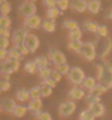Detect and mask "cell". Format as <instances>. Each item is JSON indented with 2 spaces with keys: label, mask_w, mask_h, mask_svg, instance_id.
<instances>
[{
  "label": "cell",
  "mask_w": 112,
  "mask_h": 120,
  "mask_svg": "<svg viewBox=\"0 0 112 120\" xmlns=\"http://www.w3.org/2000/svg\"><path fill=\"white\" fill-rule=\"evenodd\" d=\"M51 73H52V69L50 68V67H46V68L42 69V71H40V76L42 79H47V78H50L51 77Z\"/></svg>",
  "instance_id": "obj_39"
},
{
  "label": "cell",
  "mask_w": 112,
  "mask_h": 120,
  "mask_svg": "<svg viewBox=\"0 0 112 120\" xmlns=\"http://www.w3.org/2000/svg\"><path fill=\"white\" fill-rule=\"evenodd\" d=\"M83 26L87 31H90V32H98V24L94 23V22H91V21H86L83 23Z\"/></svg>",
  "instance_id": "obj_31"
},
{
  "label": "cell",
  "mask_w": 112,
  "mask_h": 120,
  "mask_svg": "<svg viewBox=\"0 0 112 120\" xmlns=\"http://www.w3.org/2000/svg\"><path fill=\"white\" fill-rule=\"evenodd\" d=\"M69 4H70V1H69V0H57L56 7H57L59 10L64 11V10H67V9H68Z\"/></svg>",
  "instance_id": "obj_32"
},
{
  "label": "cell",
  "mask_w": 112,
  "mask_h": 120,
  "mask_svg": "<svg viewBox=\"0 0 112 120\" xmlns=\"http://www.w3.org/2000/svg\"><path fill=\"white\" fill-rule=\"evenodd\" d=\"M43 2H44V4L48 8V9H51V8L56 7V2H57V0H43Z\"/></svg>",
  "instance_id": "obj_47"
},
{
  "label": "cell",
  "mask_w": 112,
  "mask_h": 120,
  "mask_svg": "<svg viewBox=\"0 0 112 120\" xmlns=\"http://www.w3.org/2000/svg\"><path fill=\"white\" fill-rule=\"evenodd\" d=\"M98 84L107 88L112 87V66L109 64H98Z\"/></svg>",
  "instance_id": "obj_1"
},
{
  "label": "cell",
  "mask_w": 112,
  "mask_h": 120,
  "mask_svg": "<svg viewBox=\"0 0 112 120\" xmlns=\"http://www.w3.org/2000/svg\"><path fill=\"white\" fill-rule=\"evenodd\" d=\"M83 42L80 40L78 41H70L68 44V47L70 50H72L74 52H77V53H80V50H81V46H83Z\"/></svg>",
  "instance_id": "obj_23"
},
{
  "label": "cell",
  "mask_w": 112,
  "mask_h": 120,
  "mask_svg": "<svg viewBox=\"0 0 112 120\" xmlns=\"http://www.w3.org/2000/svg\"><path fill=\"white\" fill-rule=\"evenodd\" d=\"M109 18H110V19H111V20H112V11H111V12H110V15H109Z\"/></svg>",
  "instance_id": "obj_51"
},
{
  "label": "cell",
  "mask_w": 112,
  "mask_h": 120,
  "mask_svg": "<svg viewBox=\"0 0 112 120\" xmlns=\"http://www.w3.org/2000/svg\"><path fill=\"white\" fill-rule=\"evenodd\" d=\"M10 26H11V19L8 15H1L0 17V26L8 29Z\"/></svg>",
  "instance_id": "obj_35"
},
{
  "label": "cell",
  "mask_w": 112,
  "mask_h": 120,
  "mask_svg": "<svg viewBox=\"0 0 112 120\" xmlns=\"http://www.w3.org/2000/svg\"><path fill=\"white\" fill-rule=\"evenodd\" d=\"M28 34H29V33H28V31H26L25 29L15 30L14 32L12 33V41H13L14 46L24 44V41H25V38Z\"/></svg>",
  "instance_id": "obj_10"
},
{
  "label": "cell",
  "mask_w": 112,
  "mask_h": 120,
  "mask_svg": "<svg viewBox=\"0 0 112 120\" xmlns=\"http://www.w3.org/2000/svg\"><path fill=\"white\" fill-rule=\"evenodd\" d=\"M17 50H18L20 53H21L22 55H26V54H29L30 51H29V49L24 45V44H21V45H17V46H14Z\"/></svg>",
  "instance_id": "obj_43"
},
{
  "label": "cell",
  "mask_w": 112,
  "mask_h": 120,
  "mask_svg": "<svg viewBox=\"0 0 112 120\" xmlns=\"http://www.w3.org/2000/svg\"><path fill=\"white\" fill-rule=\"evenodd\" d=\"M0 35H1V37H4V38H9L10 37V31H9V29H7V28H1V29H0Z\"/></svg>",
  "instance_id": "obj_49"
},
{
  "label": "cell",
  "mask_w": 112,
  "mask_h": 120,
  "mask_svg": "<svg viewBox=\"0 0 112 120\" xmlns=\"http://www.w3.org/2000/svg\"><path fill=\"white\" fill-rule=\"evenodd\" d=\"M36 66H37V69L39 71H42V69L46 68L47 65H48V60H47L45 56H40L35 60Z\"/></svg>",
  "instance_id": "obj_21"
},
{
  "label": "cell",
  "mask_w": 112,
  "mask_h": 120,
  "mask_svg": "<svg viewBox=\"0 0 112 120\" xmlns=\"http://www.w3.org/2000/svg\"><path fill=\"white\" fill-rule=\"evenodd\" d=\"M0 46H1V49H7L9 46V39L4 37L0 38Z\"/></svg>",
  "instance_id": "obj_45"
},
{
  "label": "cell",
  "mask_w": 112,
  "mask_h": 120,
  "mask_svg": "<svg viewBox=\"0 0 112 120\" xmlns=\"http://www.w3.org/2000/svg\"><path fill=\"white\" fill-rule=\"evenodd\" d=\"M50 78H52V79L54 80V82H59V80L61 79V74L58 72L57 69H52V73H51V77Z\"/></svg>",
  "instance_id": "obj_41"
},
{
  "label": "cell",
  "mask_w": 112,
  "mask_h": 120,
  "mask_svg": "<svg viewBox=\"0 0 112 120\" xmlns=\"http://www.w3.org/2000/svg\"><path fill=\"white\" fill-rule=\"evenodd\" d=\"M101 8V2L100 0H89L87 4V9L91 13H98Z\"/></svg>",
  "instance_id": "obj_15"
},
{
  "label": "cell",
  "mask_w": 112,
  "mask_h": 120,
  "mask_svg": "<svg viewBox=\"0 0 112 120\" xmlns=\"http://www.w3.org/2000/svg\"><path fill=\"white\" fill-rule=\"evenodd\" d=\"M68 96L72 99L78 100V99H81L83 97H85V91L83 90V88H80V87H74L72 90L69 91Z\"/></svg>",
  "instance_id": "obj_17"
},
{
  "label": "cell",
  "mask_w": 112,
  "mask_h": 120,
  "mask_svg": "<svg viewBox=\"0 0 112 120\" xmlns=\"http://www.w3.org/2000/svg\"><path fill=\"white\" fill-rule=\"evenodd\" d=\"M80 54L83 55L87 61H94L96 56H97L94 43H92V42H85L83 44V46H81Z\"/></svg>",
  "instance_id": "obj_5"
},
{
  "label": "cell",
  "mask_w": 112,
  "mask_h": 120,
  "mask_svg": "<svg viewBox=\"0 0 112 120\" xmlns=\"http://www.w3.org/2000/svg\"><path fill=\"white\" fill-rule=\"evenodd\" d=\"M41 108H42V101H41V99H33V100H31V102L29 104V107H28V109L30 111H32L34 115L40 112Z\"/></svg>",
  "instance_id": "obj_16"
},
{
  "label": "cell",
  "mask_w": 112,
  "mask_h": 120,
  "mask_svg": "<svg viewBox=\"0 0 112 120\" xmlns=\"http://www.w3.org/2000/svg\"><path fill=\"white\" fill-rule=\"evenodd\" d=\"M81 85H83V88H87V89H89V91H90L92 88H94L97 86L98 84L96 82V78H94V77H86Z\"/></svg>",
  "instance_id": "obj_19"
},
{
  "label": "cell",
  "mask_w": 112,
  "mask_h": 120,
  "mask_svg": "<svg viewBox=\"0 0 112 120\" xmlns=\"http://www.w3.org/2000/svg\"><path fill=\"white\" fill-rule=\"evenodd\" d=\"M67 76H68L69 82H72L74 85H80V84H83V82L86 78L83 71L81 68H79V67H72Z\"/></svg>",
  "instance_id": "obj_4"
},
{
  "label": "cell",
  "mask_w": 112,
  "mask_h": 120,
  "mask_svg": "<svg viewBox=\"0 0 112 120\" xmlns=\"http://www.w3.org/2000/svg\"><path fill=\"white\" fill-rule=\"evenodd\" d=\"M10 87H11V85H10V83H9V80H2V82L0 83V89H1V91L9 90Z\"/></svg>",
  "instance_id": "obj_44"
},
{
  "label": "cell",
  "mask_w": 112,
  "mask_h": 120,
  "mask_svg": "<svg viewBox=\"0 0 112 120\" xmlns=\"http://www.w3.org/2000/svg\"><path fill=\"white\" fill-rule=\"evenodd\" d=\"M0 11L2 15H7L11 11V6L7 2V0H0Z\"/></svg>",
  "instance_id": "obj_24"
},
{
  "label": "cell",
  "mask_w": 112,
  "mask_h": 120,
  "mask_svg": "<svg viewBox=\"0 0 112 120\" xmlns=\"http://www.w3.org/2000/svg\"><path fill=\"white\" fill-rule=\"evenodd\" d=\"M42 85H47V86H50V87L54 88V87H56V82H54L52 78H47V79H44L43 82H42Z\"/></svg>",
  "instance_id": "obj_46"
},
{
  "label": "cell",
  "mask_w": 112,
  "mask_h": 120,
  "mask_svg": "<svg viewBox=\"0 0 112 120\" xmlns=\"http://www.w3.org/2000/svg\"><path fill=\"white\" fill-rule=\"evenodd\" d=\"M87 4H88V1H86V0H72L70 1V7L77 12L86 11Z\"/></svg>",
  "instance_id": "obj_13"
},
{
  "label": "cell",
  "mask_w": 112,
  "mask_h": 120,
  "mask_svg": "<svg viewBox=\"0 0 112 120\" xmlns=\"http://www.w3.org/2000/svg\"><path fill=\"white\" fill-rule=\"evenodd\" d=\"M1 76L4 77V80H9L10 79V75H8V74H1Z\"/></svg>",
  "instance_id": "obj_50"
},
{
  "label": "cell",
  "mask_w": 112,
  "mask_h": 120,
  "mask_svg": "<svg viewBox=\"0 0 112 120\" xmlns=\"http://www.w3.org/2000/svg\"><path fill=\"white\" fill-rule=\"evenodd\" d=\"M0 67H1V74H10L14 73L19 69L20 67V62L17 61V60H12V58L8 57L6 61H2L1 64H0Z\"/></svg>",
  "instance_id": "obj_3"
},
{
  "label": "cell",
  "mask_w": 112,
  "mask_h": 120,
  "mask_svg": "<svg viewBox=\"0 0 112 120\" xmlns=\"http://www.w3.org/2000/svg\"><path fill=\"white\" fill-rule=\"evenodd\" d=\"M24 68H25V71L28 72V73L34 74V73H35V71L37 69V66H36L35 61H34V62H33V61H31V62H28L25 64V66H24Z\"/></svg>",
  "instance_id": "obj_33"
},
{
  "label": "cell",
  "mask_w": 112,
  "mask_h": 120,
  "mask_svg": "<svg viewBox=\"0 0 112 120\" xmlns=\"http://www.w3.org/2000/svg\"><path fill=\"white\" fill-rule=\"evenodd\" d=\"M56 69H57L61 75H68L69 71H70V68H69V66L67 65V64H63V65L56 66Z\"/></svg>",
  "instance_id": "obj_40"
},
{
  "label": "cell",
  "mask_w": 112,
  "mask_h": 120,
  "mask_svg": "<svg viewBox=\"0 0 112 120\" xmlns=\"http://www.w3.org/2000/svg\"><path fill=\"white\" fill-rule=\"evenodd\" d=\"M0 107H1V110H2L4 112L13 113L17 105H15V102H14L13 99L6 97V98H4L2 100H1V105H0Z\"/></svg>",
  "instance_id": "obj_11"
},
{
  "label": "cell",
  "mask_w": 112,
  "mask_h": 120,
  "mask_svg": "<svg viewBox=\"0 0 112 120\" xmlns=\"http://www.w3.org/2000/svg\"><path fill=\"white\" fill-rule=\"evenodd\" d=\"M41 24H42V20L37 15H32L29 18H25L24 20V26L30 29H36V28L41 26Z\"/></svg>",
  "instance_id": "obj_12"
},
{
  "label": "cell",
  "mask_w": 112,
  "mask_h": 120,
  "mask_svg": "<svg viewBox=\"0 0 112 120\" xmlns=\"http://www.w3.org/2000/svg\"><path fill=\"white\" fill-rule=\"evenodd\" d=\"M94 47H96V53L100 57H105L108 54L112 47V40L109 38L99 37L94 41Z\"/></svg>",
  "instance_id": "obj_2"
},
{
  "label": "cell",
  "mask_w": 112,
  "mask_h": 120,
  "mask_svg": "<svg viewBox=\"0 0 112 120\" xmlns=\"http://www.w3.org/2000/svg\"><path fill=\"white\" fill-rule=\"evenodd\" d=\"M26 1H29V2H34V1H36V0H26Z\"/></svg>",
  "instance_id": "obj_52"
},
{
  "label": "cell",
  "mask_w": 112,
  "mask_h": 120,
  "mask_svg": "<svg viewBox=\"0 0 112 120\" xmlns=\"http://www.w3.org/2000/svg\"><path fill=\"white\" fill-rule=\"evenodd\" d=\"M80 38H81V31L79 30V28L69 32V39L72 41H78L80 40Z\"/></svg>",
  "instance_id": "obj_36"
},
{
  "label": "cell",
  "mask_w": 112,
  "mask_h": 120,
  "mask_svg": "<svg viewBox=\"0 0 112 120\" xmlns=\"http://www.w3.org/2000/svg\"><path fill=\"white\" fill-rule=\"evenodd\" d=\"M98 34H99V37L105 38L108 35V28L105 26H98Z\"/></svg>",
  "instance_id": "obj_42"
},
{
  "label": "cell",
  "mask_w": 112,
  "mask_h": 120,
  "mask_svg": "<svg viewBox=\"0 0 112 120\" xmlns=\"http://www.w3.org/2000/svg\"><path fill=\"white\" fill-rule=\"evenodd\" d=\"M15 97L20 101H26L30 98V91L26 90L25 88H20L15 93Z\"/></svg>",
  "instance_id": "obj_18"
},
{
  "label": "cell",
  "mask_w": 112,
  "mask_h": 120,
  "mask_svg": "<svg viewBox=\"0 0 112 120\" xmlns=\"http://www.w3.org/2000/svg\"><path fill=\"white\" fill-rule=\"evenodd\" d=\"M76 110V104L72 100L66 102H63L59 105V108H58V113L61 117H68L70 115L74 113V111Z\"/></svg>",
  "instance_id": "obj_7"
},
{
  "label": "cell",
  "mask_w": 112,
  "mask_h": 120,
  "mask_svg": "<svg viewBox=\"0 0 112 120\" xmlns=\"http://www.w3.org/2000/svg\"><path fill=\"white\" fill-rule=\"evenodd\" d=\"M63 24H64V28L68 30L69 32L78 29V23L76 21H74V20H65Z\"/></svg>",
  "instance_id": "obj_26"
},
{
  "label": "cell",
  "mask_w": 112,
  "mask_h": 120,
  "mask_svg": "<svg viewBox=\"0 0 112 120\" xmlns=\"http://www.w3.org/2000/svg\"><path fill=\"white\" fill-rule=\"evenodd\" d=\"M35 11H36V7L33 2H23L19 8V12L20 15H23L24 18H29L32 15H35Z\"/></svg>",
  "instance_id": "obj_8"
},
{
  "label": "cell",
  "mask_w": 112,
  "mask_h": 120,
  "mask_svg": "<svg viewBox=\"0 0 112 120\" xmlns=\"http://www.w3.org/2000/svg\"><path fill=\"white\" fill-rule=\"evenodd\" d=\"M22 57H23V55L20 53V52L15 49V47H13V49H11L10 51H9V58H12V60H17V61H20V60H22Z\"/></svg>",
  "instance_id": "obj_30"
},
{
  "label": "cell",
  "mask_w": 112,
  "mask_h": 120,
  "mask_svg": "<svg viewBox=\"0 0 112 120\" xmlns=\"http://www.w3.org/2000/svg\"><path fill=\"white\" fill-rule=\"evenodd\" d=\"M9 57V52L6 49H0V60L1 61H6Z\"/></svg>",
  "instance_id": "obj_48"
},
{
  "label": "cell",
  "mask_w": 112,
  "mask_h": 120,
  "mask_svg": "<svg viewBox=\"0 0 112 120\" xmlns=\"http://www.w3.org/2000/svg\"><path fill=\"white\" fill-rule=\"evenodd\" d=\"M26 110H28V108L24 107V106H17L14 111H13V115L17 118H21V117H23L26 113Z\"/></svg>",
  "instance_id": "obj_29"
},
{
  "label": "cell",
  "mask_w": 112,
  "mask_h": 120,
  "mask_svg": "<svg viewBox=\"0 0 112 120\" xmlns=\"http://www.w3.org/2000/svg\"><path fill=\"white\" fill-rule=\"evenodd\" d=\"M107 90H108V88L107 87H105V86H102V85H99V84H98L96 87L92 88V89L90 90V94H94V95H96V96H101V95L105 94Z\"/></svg>",
  "instance_id": "obj_25"
},
{
  "label": "cell",
  "mask_w": 112,
  "mask_h": 120,
  "mask_svg": "<svg viewBox=\"0 0 112 120\" xmlns=\"http://www.w3.org/2000/svg\"><path fill=\"white\" fill-rule=\"evenodd\" d=\"M48 58L51 60V62L55 64L56 66L66 64V57L61 51H58L56 49H50L48 51Z\"/></svg>",
  "instance_id": "obj_6"
},
{
  "label": "cell",
  "mask_w": 112,
  "mask_h": 120,
  "mask_svg": "<svg viewBox=\"0 0 112 120\" xmlns=\"http://www.w3.org/2000/svg\"><path fill=\"white\" fill-rule=\"evenodd\" d=\"M86 102L88 104L89 106L91 105H94V104H98V102H100V98H99V96H96L94 94H89L86 96Z\"/></svg>",
  "instance_id": "obj_28"
},
{
  "label": "cell",
  "mask_w": 112,
  "mask_h": 120,
  "mask_svg": "<svg viewBox=\"0 0 112 120\" xmlns=\"http://www.w3.org/2000/svg\"><path fill=\"white\" fill-rule=\"evenodd\" d=\"M36 120H52V117L48 112H45V111H40L39 113L35 115Z\"/></svg>",
  "instance_id": "obj_38"
},
{
  "label": "cell",
  "mask_w": 112,
  "mask_h": 120,
  "mask_svg": "<svg viewBox=\"0 0 112 120\" xmlns=\"http://www.w3.org/2000/svg\"><path fill=\"white\" fill-rule=\"evenodd\" d=\"M24 45L29 49L30 52H35L36 50H37L39 45H40V41H39V39H37L36 35L32 34V33H29L25 38Z\"/></svg>",
  "instance_id": "obj_9"
},
{
  "label": "cell",
  "mask_w": 112,
  "mask_h": 120,
  "mask_svg": "<svg viewBox=\"0 0 112 120\" xmlns=\"http://www.w3.org/2000/svg\"><path fill=\"white\" fill-rule=\"evenodd\" d=\"M59 15H63V11H61L57 7L51 8V9H48L46 12V17L48 19H51V20H55Z\"/></svg>",
  "instance_id": "obj_20"
},
{
  "label": "cell",
  "mask_w": 112,
  "mask_h": 120,
  "mask_svg": "<svg viewBox=\"0 0 112 120\" xmlns=\"http://www.w3.org/2000/svg\"><path fill=\"white\" fill-rule=\"evenodd\" d=\"M30 98L32 99H40V97H42L41 96V88L40 86H36V87H32L31 89H30Z\"/></svg>",
  "instance_id": "obj_27"
},
{
  "label": "cell",
  "mask_w": 112,
  "mask_h": 120,
  "mask_svg": "<svg viewBox=\"0 0 112 120\" xmlns=\"http://www.w3.org/2000/svg\"><path fill=\"white\" fill-rule=\"evenodd\" d=\"M94 116L89 111V109L83 110V112L80 113V120H94Z\"/></svg>",
  "instance_id": "obj_37"
},
{
  "label": "cell",
  "mask_w": 112,
  "mask_h": 120,
  "mask_svg": "<svg viewBox=\"0 0 112 120\" xmlns=\"http://www.w3.org/2000/svg\"><path fill=\"white\" fill-rule=\"evenodd\" d=\"M40 88H41V96L42 97H48V96H51L52 89H53L52 87L47 86V85H41Z\"/></svg>",
  "instance_id": "obj_34"
},
{
  "label": "cell",
  "mask_w": 112,
  "mask_h": 120,
  "mask_svg": "<svg viewBox=\"0 0 112 120\" xmlns=\"http://www.w3.org/2000/svg\"><path fill=\"white\" fill-rule=\"evenodd\" d=\"M41 28H42L44 31H46V32H54V31H55L54 22L50 21V20H44V21H42Z\"/></svg>",
  "instance_id": "obj_22"
},
{
  "label": "cell",
  "mask_w": 112,
  "mask_h": 120,
  "mask_svg": "<svg viewBox=\"0 0 112 120\" xmlns=\"http://www.w3.org/2000/svg\"><path fill=\"white\" fill-rule=\"evenodd\" d=\"M88 109H89V111L94 116V118H96V117H101L102 115L105 113V106L102 105V104H100V102L89 106Z\"/></svg>",
  "instance_id": "obj_14"
}]
</instances>
